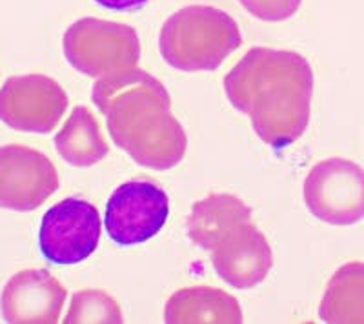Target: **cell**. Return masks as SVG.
I'll return each mask as SVG.
<instances>
[{"label": "cell", "mask_w": 364, "mask_h": 324, "mask_svg": "<svg viewBox=\"0 0 364 324\" xmlns=\"http://www.w3.org/2000/svg\"><path fill=\"white\" fill-rule=\"evenodd\" d=\"M252 220V210L232 193H211L191 206L186 233L193 244L211 252L228 233L242 222Z\"/></svg>", "instance_id": "12"}, {"label": "cell", "mask_w": 364, "mask_h": 324, "mask_svg": "<svg viewBox=\"0 0 364 324\" xmlns=\"http://www.w3.org/2000/svg\"><path fill=\"white\" fill-rule=\"evenodd\" d=\"M217 275L237 290L259 286L273 268V252L264 233L252 220L242 222L211 249Z\"/></svg>", "instance_id": "10"}, {"label": "cell", "mask_w": 364, "mask_h": 324, "mask_svg": "<svg viewBox=\"0 0 364 324\" xmlns=\"http://www.w3.org/2000/svg\"><path fill=\"white\" fill-rule=\"evenodd\" d=\"M63 323H124L120 306L102 290H82L71 297L70 310Z\"/></svg>", "instance_id": "16"}, {"label": "cell", "mask_w": 364, "mask_h": 324, "mask_svg": "<svg viewBox=\"0 0 364 324\" xmlns=\"http://www.w3.org/2000/svg\"><path fill=\"white\" fill-rule=\"evenodd\" d=\"M99 210L90 200L68 197L44 213L38 232L41 254L51 264H79L100 241Z\"/></svg>", "instance_id": "6"}, {"label": "cell", "mask_w": 364, "mask_h": 324, "mask_svg": "<svg viewBox=\"0 0 364 324\" xmlns=\"http://www.w3.org/2000/svg\"><path fill=\"white\" fill-rule=\"evenodd\" d=\"M63 48L71 68L95 79L135 68L141 60V40L135 28L95 17L73 22L64 33Z\"/></svg>", "instance_id": "4"}, {"label": "cell", "mask_w": 364, "mask_h": 324, "mask_svg": "<svg viewBox=\"0 0 364 324\" xmlns=\"http://www.w3.org/2000/svg\"><path fill=\"white\" fill-rule=\"evenodd\" d=\"M240 44L237 22L223 9L203 4L175 11L159 33L164 63L186 73L215 71Z\"/></svg>", "instance_id": "3"}, {"label": "cell", "mask_w": 364, "mask_h": 324, "mask_svg": "<svg viewBox=\"0 0 364 324\" xmlns=\"http://www.w3.org/2000/svg\"><path fill=\"white\" fill-rule=\"evenodd\" d=\"M97 6L112 11H135L148 4L149 0H93Z\"/></svg>", "instance_id": "18"}, {"label": "cell", "mask_w": 364, "mask_h": 324, "mask_svg": "<svg viewBox=\"0 0 364 324\" xmlns=\"http://www.w3.org/2000/svg\"><path fill=\"white\" fill-rule=\"evenodd\" d=\"M253 17L264 22H284L301 8L302 0H239Z\"/></svg>", "instance_id": "17"}, {"label": "cell", "mask_w": 364, "mask_h": 324, "mask_svg": "<svg viewBox=\"0 0 364 324\" xmlns=\"http://www.w3.org/2000/svg\"><path fill=\"white\" fill-rule=\"evenodd\" d=\"M58 186L57 168L44 153L22 144L0 146V208L33 212Z\"/></svg>", "instance_id": "9"}, {"label": "cell", "mask_w": 364, "mask_h": 324, "mask_svg": "<svg viewBox=\"0 0 364 324\" xmlns=\"http://www.w3.org/2000/svg\"><path fill=\"white\" fill-rule=\"evenodd\" d=\"M318 317L328 324H364V262H346L331 275Z\"/></svg>", "instance_id": "15"}, {"label": "cell", "mask_w": 364, "mask_h": 324, "mask_svg": "<svg viewBox=\"0 0 364 324\" xmlns=\"http://www.w3.org/2000/svg\"><path fill=\"white\" fill-rule=\"evenodd\" d=\"M304 204L331 226H353L364 219V170L353 161L331 157L317 162L304 179Z\"/></svg>", "instance_id": "5"}, {"label": "cell", "mask_w": 364, "mask_h": 324, "mask_svg": "<svg viewBox=\"0 0 364 324\" xmlns=\"http://www.w3.org/2000/svg\"><path fill=\"white\" fill-rule=\"evenodd\" d=\"M68 291L46 270H22L6 283L0 310L9 324H55L60 320Z\"/></svg>", "instance_id": "11"}, {"label": "cell", "mask_w": 364, "mask_h": 324, "mask_svg": "<svg viewBox=\"0 0 364 324\" xmlns=\"http://www.w3.org/2000/svg\"><path fill=\"white\" fill-rule=\"evenodd\" d=\"M170 217V199L159 184L129 180L120 184L106 204V233L119 246L154 239Z\"/></svg>", "instance_id": "7"}, {"label": "cell", "mask_w": 364, "mask_h": 324, "mask_svg": "<svg viewBox=\"0 0 364 324\" xmlns=\"http://www.w3.org/2000/svg\"><path fill=\"white\" fill-rule=\"evenodd\" d=\"M224 92L262 142L284 150L310 124L314 70L301 53L255 46L224 77Z\"/></svg>", "instance_id": "1"}, {"label": "cell", "mask_w": 364, "mask_h": 324, "mask_svg": "<svg viewBox=\"0 0 364 324\" xmlns=\"http://www.w3.org/2000/svg\"><path fill=\"white\" fill-rule=\"evenodd\" d=\"M245 319L239 301L226 291L211 286H191L177 290L164 306V323H230Z\"/></svg>", "instance_id": "13"}, {"label": "cell", "mask_w": 364, "mask_h": 324, "mask_svg": "<svg viewBox=\"0 0 364 324\" xmlns=\"http://www.w3.org/2000/svg\"><path fill=\"white\" fill-rule=\"evenodd\" d=\"M91 100L106 115L115 146L149 170H171L184 158L186 131L171 113L164 84L141 68H128L99 77Z\"/></svg>", "instance_id": "2"}, {"label": "cell", "mask_w": 364, "mask_h": 324, "mask_svg": "<svg viewBox=\"0 0 364 324\" xmlns=\"http://www.w3.org/2000/svg\"><path fill=\"white\" fill-rule=\"evenodd\" d=\"M55 148L63 161L75 168L95 166L109 153L99 121L86 106H77L71 112L63 129L55 135Z\"/></svg>", "instance_id": "14"}, {"label": "cell", "mask_w": 364, "mask_h": 324, "mask_svg": "<svg viewBox=\"0 0 364 324\" xmlns=\"http://www.w3.org/2000/svg\"><path fill=\"white\" fill-rule=\"evenodd\" d=\"M70 99L51 77H11L0 87V121L26 134H50L66 113Z\"/></svg>", "instance_id": "8"}]
</instances>
